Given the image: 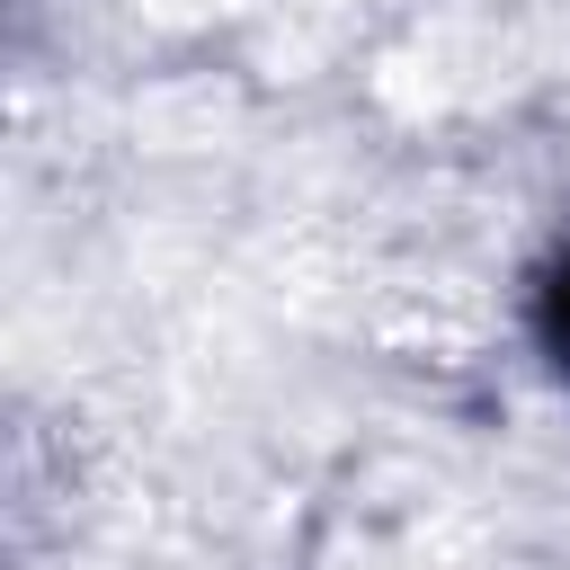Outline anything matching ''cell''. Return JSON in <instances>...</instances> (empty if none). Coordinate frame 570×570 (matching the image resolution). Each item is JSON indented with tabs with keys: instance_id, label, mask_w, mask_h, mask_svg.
<instances>
[{
	"instance_id": "1",
	"label": "cell",
	"mask_w": 570,
	"mask_h": 570,
	"mask_svg": "<svg viewBox=\"0 0 570 570\" xmlns=\"http://www.w3.org/2000/svg\"><path fill=\"white\" fill-rule=\"evenodd\" d=\"M534 338H543V356H552V374L570 383V249L543 267V285H534Z\"/></svg>"
}]
</instances>
